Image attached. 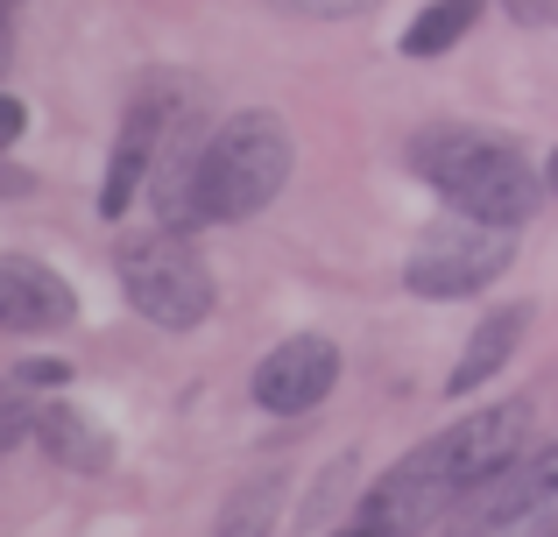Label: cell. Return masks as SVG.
Here are the masks:
<instances>
[{
  "label": "cell",
  "mask_w": 558,
  "mask_h": 537,
  "mask_svg": "<svg viewBox=\"0 0 558 537\" xmlns=\"http://www.w3.org/2000/svg\"><path fill=\"white\" fill-rule=\"evenodd\" d=\"M417 170L452 212L488 220V227H523L537 212V198H545V170L488 135H424Z\"/></svg>",
  "instance_id": "cell-1"
},
{
  "label": "cell",
  "mask_w": 558,
  "mask_h": 537,
  "mask_svg": "<svg viewBox=\"0 0 558 537\" xmlns=\"http://www.w3.org/2000/svg\"><path fill=\"white\" fill-rule=\"evenodd\" d=\"M290 127L276 113H233L198 156V212L213 220H255L262 206H276V192L290 184Z\"/></svg>",
  "instance_id": "cell-2"
},
{
  "label": "cell",
  "mask_w": 558,
  "mask_h": 537,
  "mask_svg": "<svg viewBox=\"0 0 558 537\" xmlns=\"http://www.w3.org/2000/svg\"><path fill=\"white\" fill-rule=\"evenodd\" d=\"M113 276H121L128 304L163 332H191V326H205V312H213V276H205L191 234H178V227H156V234L121 241Z\"/></svg>",
  "instance_id": "cell-3"
},
{
  "label": "cell",
  "mask_w": 558,
  "mask_h": 537,
  "mask_svg": "<svg viewBox=\"0 0 558 537\" xmlns=\"http://www.w3.org/2000/svg\"><path fill=\"white\" fill-rule=\"evenodd\" d=\"M452 496H460V474H452L446 446L424 439L417 453H403L368 496L354 502V516H347L332 537H417L424 524H446Z\"/></svg>",
  "instance_id": "cell-4"
},
{
  "label": "cell",
  "mask_w": 558,
  "mask_h": 537,
  "mask_svg": "<svg viewBox=\"0 0 558 537\" xmlns=\"http://www.w3.org/2000/svg\"><path fill=\"white\" fill-rule=\"evenodd\" d=\"M509 255H517V227H488V220H466L460 212V220H446L410 255L403 283L417 297H474V290H488L509 269Z\"/></svg>",
  "instance_id": "cell-5"
},
{
  "label": "cell",
  "mask_w": 558,
  "mask_h": 537,
  "mask_svg": "<svg viewBox=\"0 0 558 537\" xmlns=\"http://www.w3.org/2000/svg\"><path fill=\"white\" fill-rule=\"evenodd\" d=\"M332 382H340V346L326 332H290L255 368V403L269 417H304L332 396Z\"/></svg>",
  "instance_id": "cell-6"
},
{
  "label": "cell",
  "mask_w": 558,
  "mask_h": 537,
  "mask_svg": "<svg viewBox=\"0 0 558 537\" xmlns=\"http://www.w3.org/2000/svg\"><path fill=\"white\" fill-rule=\"evenodd\" d=\"M438 446H446L452 474H460V488H466V481H481V474L523 460V446H531V403H495V411H474V417H460L452 431H438Z\"/></svg>",
  "instance_id": "cell-7"
},
{
  "label": "cell",
  "mask_w": 558,
  "mask_h": 537,
  "mask_svg": "<svg viewBox=\"0 0 558 537\" xmlns=\"http://www.w3.org/2000/svg\"><path fill=\"white\" fill-rule=\"evenodd\" d=\"M163 93H170V85L149 78V85L135 93V107H128V127H121V142H113V156H107V184H99V220H121L128 198H135V184L149 178L156 135H163V113H170Z\"/></svg>",
  "instance_id": "cell-8"
},
{
  "label": "cell",
  "mask_w": 558,
  "mask_h": 537,
  "mask_svg": "<svg viewBox=\"0 0 558 537\" xmlns=\"http://www.w3.org/2000/svg\"><path fill=\"white\" fill-rule=\"evenodd\" d=\"M523 516H537L531 453L509 460V467H495V474H481V481H466L460 496H452V510H446V537H495V530L523 524Z\"/></svg>",
  "instance_id": "cell-9"
},
{
  "label": "cell",
  "mask_w": 558,
  "mask_h": 537,
  "mask_svg": "<svg viewBox=\"0 0 558 537\" xmlns=\"http://www.w3.org/2000/svg\"><path fill=\"white\" fill-rule=\"evenodd\" d=\"M71 312H78V297H71V283L50 263H36V255H0V326L8 332L71 326Z\"/></svg>",
  "instance_id": "cell-10"
},
{
  "label": "cell",
  "mask_w": 558,
  "mask_h": 537,
  "mask_svg": "<svg viewBox=\"0 0 558 537\" xmlns=\"http://www.w3.org/2000/svg\"><path fill=\"white\" fill-rule=\"evenodd\" d=\"M523 326H531V304H502V312L481 318V326L466 332V354L452 361V375H446V396H466V389L495 382V375L509 368V354H517Z\"/></svg>",
  "instance_id": "cell-11"
},
{
  "label": "cell",
  "mask_w": 558,
  "mask_h": 537,
  "mask_svg": "<svg viewBox=\"0 0 558 537\" xmlns=\"http://www.w3.org/2000/svg\"><path fill=\"white\" fill-rule=\"evenodd\" d=\"M36 439H43V453H50L57 467H71V474H107L113 467V439L78 411V403H43Z\"/></svg>",
  "instance_id": "cell-12"
},
{
  "label": "cell",
  "mask_w": 558,
  "mask_h": 537,
  "mask_svg": "<svg viewBox=\"0 0 558 537\" xmlns=\"http://www.w3.org/2000/svg\"><path fill=\"white\" fill-rule=\"evenodd\" d=\"M276 510H283V474H255L247 488H233V496H227L213 537H269L276 530Z\"/></svg>",
  "instance_id": "cell-13"
},
{
  "label": "cell",
  "mask_w": 558,
  "mask_h": 537,
  "mask_svg": "<svg viewBox=\"0 0 558 537\" xmlns=\"http://www.w3.org/2000/svg\"><path fill=\"white\" fill-rule=\"evenodd\" d=\"M481 8H488V0H432V8L403 28V57H446L452 42L481 22Z\"/></svg>",
  "instance_id": "cell-14"
},
{
  "label": "cell",
  "mask_w": 558,
  "mask_h": 537,
  "mask_svg": "<svg viewBox=\"0 0 558 537\" xmlns=\"http://www.w3.org/2000/svg\"><path fill=\"white\" fill-rule=\"evenodd\" d=\"M340 488H354V453H347V460H332V467H326V481H318V502L304 510V524H326V516L340 510Z\"/></svg>",
  "instance_id": "cell-15"
},
{
  "label": "cell",
  "mask_w": 558,
  "mask_h": 537,
  "mask_svg": "<svg viewBox=\"0 0 558 537\" xmlns=\"http://www.w3.org/2000/svg\"><path fill=\"white\" fill-rule=\"evenodd\" d=\"M283 14H312V22H347V14H368L375 0H269Z\"/></svg>",
  "instance_id": "cell-16"
},
{
  "label": "cell",
  "mask_w": 558,
  "mask_h": 537,
  "mask_svg": "<svg viewBox=\"0 0 558 537\" xmlns=\"http://www.w3.org/2000/svg\"><path fill=\"white\" fill-rule=\"evenodd\" d=\"M22 127H28V113H22V99L14 93H0V156L14 149V142H22Z\"/></svg>",
  "instance_id": "cell-17"
},
{
  "label": "cell",
  "mask_w": 558,
  "mask_h": 537,
  "mask_svg": "<svg viewBox=\"0 0 558 537\" xmlns=\"http://www.w3.org/2000/svg\"><path fill=\"white\" fill-rule=\"evenodd\" d=\"M502 8H509V22H523V28L558 22V0H502Z\"/></svg>",
  "instance_id": "cell-18"
},
{
  "label": "cell",
  "mask_w": 558,
  "mask_h": 537,
  "mask_svg": "<svg viewBox=\"0 0 558 537\" xmlns=\"http://www.w3.org/2000/svg\"><path fill=\"white\" fill-rule=\"evenodd\" d=\"M14 8H22V0H0V71H8V57H14Z\"/></svg>",
  "instance_id": "cell-19"
},
{
  "label": "cell",
  "mask_w": 558,
  "mask_h": 537,
  "mask_svg": "<svg viewBox=\"0 0 558 537\" xmlns=\"http://www.w3.org/2000/svg\"><path fill=\"white\" fill-rule=\"evenodd\" d=\"M545 192H558V156H545Z\"/></svg>",
  "instance_id": "cell-20"
},
{
  "label": "cell",
  "mask_w": 558,
  "mask_h": 537,
  "mask_svg": "<svg viewBox=\"0 0 558 537\" xmlns=\"http://www.w3.org/2000/svg\"><path fill=\"white\" fill-rule=\"evenodd\" d=\"M545 537H558V530H545Z\"/></svg>",
  "instance_id": "cell-21"
}]
</instances>
